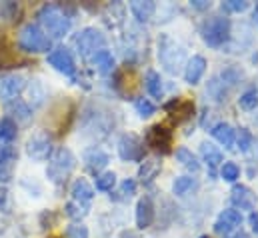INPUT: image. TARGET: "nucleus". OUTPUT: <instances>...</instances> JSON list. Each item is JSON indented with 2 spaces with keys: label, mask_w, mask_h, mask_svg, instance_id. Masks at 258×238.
<instances>
[{
  "label": "nucleus",
  "mask_w": 258,
  "mask_h": 238,
  "mask_svg": "<svg viewBox=\"0 0 258 238\" xmlns=\"http://www.w3.org/2000/svg\"><path fill=\"white\" fill-rule=\"evenodd\" d=\"M248 222H250V228L258 234V212H252V214L248 216Z\"/></svg>",
  "instance_id": "42"
},
{
  "label": "nucleus",
  "mask_w": 258,
  "mask_h": 238,
  "mask_svg": "<svg viewBox=\"0 0 258 238\" xmlns=\"http://www.w3.org/2000/svg\"><path fill=\"white\" fill-rule=\"evenodd\" d=\"M238 104H240V108H244V110H254V108L258 106V90L256 88H248L246 92H242L240 98H238Z\"/></svg>",
  "instance_id": "29"
},
{
  "label": "nucleus",
  "mask_w": 258,
  "mask_h": 238,
  "mask_svg": "<svg viewBox=\"0 0 258 238\" xmlns=\"http://www.w3.org/2000/svg\"><path fill=\"white\" fill-rule=\"evenodd\" d=\"M176 158H178V162H180L186 170H190V172H198V170H200L198 158L194 156L188 148H178V150H176Z\"/></svg>",
  "instance_id": "25"
},
{
  "label": "nucleus",
  "mask_w": 258,
  "mask_h": 238,
  "mask_svg": "<svg viewBox=\"0 0 258 238\" xmlns=\"http://www.w3.org/2000/svg\"><path fill=\"white\" fill-rule=\"evenodd\" d=\"M24 90V78L20 74H0V100L10 102Z\"/></svg>",
  "instance_id": "10"
},
{
  "label": "nucleus",
  "mask_w": 258,
  "mask_h": 238,
  "mask_svg": "<svg viewBox=\"0 0 258 238\" xmlns=\"http://www.w3.org/2000/svg\"><path fill=\"white\" fill-rule=\"evenodd\" d=\"M236 142H238V148H240L242 152H246V150L252 146V142H254V136H252V132H250L248 128H240Z\"/></svg>",
  "instance_id": "37"
},
{
  "label": "nucleus",
  "mask_w": 258,
  "mask_h": 238,
  "mask_svg": "<svg viewBox=\"0 0 258 238\" xmlns=\"http://www.w3.org/2000/svg\"><path fill=\"white\" fill-rule=\"evenodd\" d=\"M240 78H242V72L240 70H236V68H226L222 74H220V82L224 84V86H228V88H232L236 82H240Z\"/></svg>",
  "instance_id": "31"
},
{
  "label": "nucleus",
  "mask_w": 258,
  "mask_h": 238,
  "mask_svg": "<svg viewBox=\"0 0 258 238\" xmlns=\"http://www.w3.org/2000/svg\"><path fill=\"white\" fill-rule=\"evenodd\" d=\"M134 106H136V112H138L142 118H148V116H152V114L156 112L154 104H152L150 100H146V98H138V100L134 102Z\"/></svg>",
  "instance_id": "36"
},
{
  "label": "nucleus",
  "mask_w": 258,
  "mask_h": 238,
  "mask_svg": "<svg viewBox=\"0 0 258 238\" xmlns=\"http://www.w3.org/2000/svg\"><path fill=\"white\" fill-rule=\"evenodd\" d=\"M200 34H202V40L208 46L218 48L230 38V20L222 18V16H214V18H210L202 24Z\"/></svg>",
  "instance_id": "3"
},
{
  "label": "nucleus",
  "mask_w": 258,
  "mask_h": 238,
  "mask_svg": "<svg viewBox=\"0 0 258 238\" xmlns=\"http://www.w3.org/2000/svg\"><path fill=\"white\" fill-rule=\"evenodd\" d=\"M120 192H122L124 196H132V194L136 192V182L132 178H126L122 182V186H120Z\"/></svg>",
  "instance_id": "41"
},
{
  "label": "nucleus",
  "mask_w": 258,
  "mask_h": 238,
  "mask_svg": "<svg viewBox=\"0 0 258 238\" xmlns=\"http://www.w3.org/2000/svg\"><path fill=\"white\" fill-rule=\"evenodd\" d=\"M208 92H210V96H212L216 102H220V100H224V96H226V86L220 82V78H212L210 84H208Z\"/></svg>",
  "instance_id": "33"
},
{
  "label": "nucleus",
  "mask_w": 258,
  "mask_h": 238,
  "mask_svg": "<svg viewBox=\"0 0 258 238\" xmlns=\"http://www.w3.org/2000/svg\"><path fill=\"white\" fill-rule=\"evenodd\" d=\"M12 60H14V54L10 52V48L4 42H0V68L6 66V64H10Z\"/></svg>",
  "instance_id": "40"
},
{
  "label": "nucleus",
  "mask_w": 258,
  "mask_h": 238,
  "mask_svg": "<svg viewBox=\"0 0 258 238\" xmlns=\"http://www.w3.org/2000/svg\"><path fill=\"white\" fill-rule=\"evenodd\" d=\"M210 132H212V136H214L224 148H232L234 142H236V130H234L230 124H226V122H218V124H214Z\"/></svg>",
  "instance_id": "18"
},
{
  "label": "nucleus",
  "mask_w": 258,
  "mask_h": 238,
  "mask_svg": "<svg viewBox=\"0 0 258 238\" xmlns=\"http://www.w3.org/2000/svg\"><path fill=\"white\" fill-rule=\"evenodd\" d=\"M220 176L226 182H234V180L240 176V168L236 162H224L222 168H220Z\"/></svg>",
  "instance_id": "32"
},
{
  "label": "nucleus",
  "mask_w": 258,
  "mask_h": 238,
  "mask_svg": "<svg viewBox=\"0 0 258 238\" xmlns=\"http://www.w3.org/2000/svg\"><path fill=\"white\" fill-rule=\"evenodd\" d=\"M18 44H20L22 50L34 52V54H38V52H48V50H50V38H48V36L42 32V28L36 26V24H26V26H22V30H20V34H18Z\"/></svg>",
  "instance_id": "4"
},
{
  "label": "nucleus",
  "mask_w": 258,
  "mask_h": 238,
  "mask_svg": "<svg viewBox=\"0 0 258 238\" xmlns=\"http://www.w3.org/2000/svg\"><path fill=\"white\" fill-rule=\"evenodd\" d=\"M172 140H174L172 130L166 128V126H162V124H154L146 132V144L152 150L160 152V154H168L172 150Z\"/></svg>",
  "instance_id": "7"
},
{
  "label": "nucleus",
  "mask_w": 258,
  "mask_h": 238,
  "mask_svg": "<svg viewBox=\"0 0 258 238\" xmlns=\"http://www.w3.org/2000/svg\"><path fill=\"white\" fill-rule=\"evenodd\" d=\"M204 70H206V60L204 56H192V58L188 60V64H186V68H184V80L188 82V84H196V82H200V78L204 76Z\"/></svg>",
  "instance_id": "19"
},
{
  "label": "nucleus",
  "mask_w": 258,
  "mask_h": 238,
  "mask_svg": "<svg viewBox=\"0 0 258 238\" xmlns=\"http://www.w3.org/2000/svg\"><path fill=\"white\" fill-rule=\"evenodd\" d=\"M158 58L168 72H176L184 62V50L168 34H162L158 38Z\"/></svg>",
  "instance_id": "6"
},
{
  "label": "nucleus",
  "mask_w": 258,
  "mask_h": 238,
  "mask_svg": "<svg viewBox=\"0 0 258 238\" xmlns=\"http://www.w3.org/2000/svg\"><path fill=\"white\" fill-rule=\"evenodd\" d=\"M74 46H76V50H78V54H80L82 58H92L96 52L104 50L106 38H104V34H102L100 30H96V28H84V30H80V32L76 34Z\"/></svg>",
  "instance_id": "5"
},
{
  "label": "nucleus",
  "mask_w": 258,
  "mask_h": 238,
  "mask_svg": "<svg viewBox=\"0 0 258 238\" xmlns=\"http://www.w3.org/2000/svg\"><path fill=\"white\" fill-rule=\"evenodd\" d=\"M222 8L228 12H244L248 8V2L246 0H226L222 4Z\"/></svg>",
  "instance_id": "39"
},
{
  "label": "nucleus",
  "mask_w": 258,
  "mask_h": 238,
  "mask_svg": "<svg viewBox=\"0 0 258 238\" xmlns=\"http://www.w3.org/2000/svg\"><path fill=\"white\" fill-rule=\"evenodd\" d=\"M164 110L170 114L172 122L182 124V122H186V120H190L194 116V102L192 100L174 98V100H170V102L164 106Z\"/></svg>",
  "instance_id": "11"
},
{
  "label": "nucleus",
  "mask_w": 258,
  "mask_h": 238,
  "mask_svg": "<svg viewBox=\"0 0 258 238\" xmlns=\"http://www.w3.org/2000/svg\"><path fill=\"white\" fill-rule=\"evenodd\" d=\"M194 186H196V182H194L192 176H178L172 182V192L176 196H184V194H188L192 190Z\"/></svg>",
  "instance_id": "28"
},
{
  "label": "nucleus",
  "mask_w": 258,
  "mask_h": 238,
  "mask_svg": "<svg viewBox=\"0 0 258 238\" xmlns=\"http://www.w3.org/2000/svg\"><path fill=\"white\" fill-rule=\"evenodd\" d=\"M26 154L34 160H46L52 154V138L48 132H36L26 142Z\"/></svg>",
  "instance_id": "8"
},
{
  "label": "nucleus",
  "mask_w": 258,
  "mask_h": 238,
  "mask_svg": "<svg viewBox=\"0 0 258 238\" xmlns=\"http://www.w3.org/2000/svg\"><path fill=\"white\" fill-rule=\"evenodd\" d=\"M202 238H208V236H202Z\"/></svg>",
  "instance_id": "47"
},
{
  "label": "nucleus",
  "mask_w": 258,
  "mask_h": 238,
  "mask_svg": "<svg viewBox=\"0 0 258 238\" xmlns=\"http://www.w3.org/2000/svg\"><path fill=\"white\" fill-rule=\"evenodd\" d=\"M8 110L14 112V116H16L18 120H22V122H26V120L30 118V108H28V104H24L22 100L12 102V104L8 106Z\"/></svg>",
  "instance_id": "35"
},
{
  "label": "nucleus",
  "mask_w": 258,
  "mask_h": 238,
  "mask_svg": "<svg viewBox=\"0 0 258 238\" xmlns=\"http://www.w3.org/2000/svg\"><path fill=\"white\" fill-rule=\"evenodd\" d=\"M16 122L10 118V116H4L0 120V142H6V144H12L14 138H16Z\"/></svg>",
  "instance_id": "24"
},
{
  "label": "nucleus",
  "mask_w": 258,
  "mask_h": 238,
  "mask_svg": "<svg viewBox=\"0 0 258 238\" xmlns=\"http://www.w3.org/2000/svg\"><path fill=\"white\" fill-rule=\"evenodd\" d=\"M200 154H202L204 162L210 166V170H212V172H214V168L222 162V152H220L214 144H210V142H204V144L200 146Z\"/></svg>",
  "instance_id": "22"
},
{
  "label": "nucleus",
  "mask_w": 258,
  "mask_h": 238,
  "mask_svg": "<svg viewBox=\"0 0 258 238\" xmlns=\"http://www.w3.org/2000/svg\"><path fill=\"white\" fill-rule=\"evenodd\" d=\"M70 194H72V200H74V202H80V204H84V206H90V202H92V198H94V188L88 184L86 178H76L72 182Z\"/></svg>",
  "instance_id": "15"
},
{
  "label": "nucleus",
  "mask_w": 258,
  "mask_h": 238,
  "mask_svg": "<svg viewBox=\"0 0 258 238\" xmlns=\"http://www.w3.org/2000/svg\"><path fill=\"white\" fill-rule=\"evenodd\" d=\"M242 224V214L234 208H228L224 212H220V216L214 222V230L218 234H230L232 230H236Z\"/></svg>",
  "instance_id": "13"
},
{
  "label": "nucleus",
  "mask_w": 258,
  "mask_h": 238,
  "mask_svg": "<svg viewBox=\"0 0 258 238\" xmlns=\"http://www.w3.org/2000/svg\"><path fill=\"white\" fill-rule=\"evenodd\" d=\"M74 166H76L74 154H72L68 148H58V150L50 156V162H48V168H46L48 180H52L54 184L64 182V180L70 176V172L74 170Z\"/></svg>",
  "instance_id": "2"
},
{
  "label": "nucleus",
  "mask_w": 258,
  "mask_h": 238,
  "mask_svg": "<svg viewBox=\"0 0 258 238\" xmlns=\"http://www.w3.org/2000/svg\"><path fill=\"white\" fill-rule=\"evenodd\" d=\"M154 220V204L148 196L140 198L136 204V226L138 228H148Z\"/></svg>",
  "instance_id": "16"
},
{
  "label": "nucleus",
  "mask_w": 258,
  "mask_h": 238,
  "mask_svg": "<svg viewBox=\"0 0 258 238\" xmlns=\"http://www.w3.org/2000/svg\"><path fill=\"white\" fill-rule=\"evenodd\" d=\"M84 162H86V166L90 168V170H94V172H98V170H102L108 162H110V158H108V154L102 150V148H88L86 152H84Z\"/></svg>",
  "instance_id": "21"
},
{
  "label": "nucleus",
  "mask_w": 258,
  "mask_h": 238,
  "mask_svg": "<svg viewBox=\"0 0 258 238\" xmlns=\"http://www.w3.org/2000/svg\"><path fill=\"white\" fill-rule=\"evenodd\" d=\"M190 4H192L194 8H198V10H204V8L210 6V2H206V0H192Z\"/></svg>",
  "instance_id": "43"
},
{
  "label": "nucleus",
  "mask_w": 258,
  "mask_h": 238,
  "mask_svg": "<svg viewBox=\"0 0 258 238\" xmlns=\"http://www.w3.org/2000/svg\"><path fill=\"white\" fill-rule=\"evenodd\" d=\"M230 238H250V236L244 234V232H238V234H234V236H230Z\"/></svg>",
  "instance_id": "45"
},
{
  "label": "nucleus",
  "mask_w": 258,
  "mask_h": 238,
  "mask_svg": "<svg viewBox=\"0 0 258 238\" xmlns=\"http://www.w3.org/2000/svg\"><path fill=\"white\" fill-rule=\"evenodd\" d=\"M88 210H90V206H84V204L74 202V200H70V202L66 204V214H68L70 218H74V220L84 218V216L88 214Z\"/></svg>",
  "instance_id": "30"
},
{
  "label": "nucleus",
  "mask_w": 258,
  "mask_h": 238,
  "mask_svg": "<svg viewBox=\"0 0 258 238\" xmlns=\"http://www.w3.org/2000/svg\"><path fill=\"white\" fill-rule=\"evenodd\" d=\"M230 202L234 210H254L256 208V194L248 186H234L230 192Z\"/></svg>",
  "instance_id": "12"
},
{
  "label": "nucleus",
  "mask_w": 258,
  "mask_h": 238,
  "mask_svg": "<svg viewBox=\"0 0 258 238\" xmlns=\"http://www.w3.org/2000/svg\"><path fill=\"white\" fill-rule=\"evenodd\" d=\"M6 200H8V192L6 188H0V210L6 206Z\"/></svg>",
  "instance_id": "44"
},
{
  "label": "nucleus",
  "mask_w": 258,
  "mask_h": 238,
  "mask_svg": "<svg viewBox=\"0 0 258 238\" xmlns=\"http://www.w3.org/2000/svg\"><path fill=\"white\" fill-rule=\"evenodd\" d=\"M14 162H16V150L12 148V144L0 142V178L2 180L10 178Z\"/></svg>",
  "instance_id": "17"
},
{
  "label": "nucleus",
  "mask_w": 258,
  "mask_h": 238,
  "mask_svg": "<svg viewBox=\"0 0 258 238\" xmlns=\"http://www.w3.org/2000/svg\"><path fill=\"white\" fill-rule=\"evenodd\" d=\"M118 154L122 160H130V162H140L144 156V146L142 140L134 134H124L118 140Z\"/></svg>",
  "instance_id": "9"
},
{
  "label": "nucleus",
  "mask_w": 258,
  "mask_h": 238,
  "mask_svg": "<svg viewBox=\"0 0 258 238\" xmlns=\"http://www.w3.org/2000/svg\"><path fill=\"white\" fill-rule=\"evenodd\" d=\"M66 238H88V228L84 224H70L66 230Z\"/></svg>",
  "instance_id": "38"
},
{
  "label": "nucleus",
  "mask_w": 258,
  "mask_h": 238,
  "mask_svg": "<svg viewBox=\"0 0 258 238\" xmlns=\"http://www.w3.org/2000/svg\"><path fill=\"white\" fill-rule=\"evenodd\" d=\"M158 172H160V162L158 160H144L140 170H138V176L142 182H150V180H154V176Z\"/></svg>",
  "instance_id": "27"
},
{
  "label": "nucleus",
  "mask_w": 258,
  "mask_h": 238,
  "mask_svg": "<svg viewBox=\"0 0 258 238\" xmlns=\"http://www.w3.org/2000/svg\"><path fill=\"white\" fill-rule=\"evenodd\" d=\"M48 62H50L58 72L68 74V76H72L74 70H76V64H74V58H72L70 50H68V48H62V46L56 48V50H52V52L48 54Z\"/></svg>",
  "instance_id": "14"
},
{
  "label": "nucleus",
  "mask_w": 258,
  "mask_h": 238,
  "mask_svg": "<svg viewBox=\"0 0 258 238\" xmlns=\"http://www.w3.org/2000/svg\"><path fill=\"white\" fill-rule=\"evenodd\" d=\"M92 62H94V66H96V70L100 72V74H110L112 70H114V56L104 48V50H100V52H96L94 56H92Z\"/></svg>",
  "instance_id": "23"
},
{
  "label": "nucleus",
  "mask_w": 258,
  "mask_h": 238,
  "mask_svg": "<svg viewBox=\"0 0 258 238\" xmlns=\"http://www.w3.org/2000/svg\"><path fill=\"white\" fill-rule=\"evenodd\" d=\"M254 22H256V26H258V6H256V10H254Z\"/></svg>",
  "instance_id": "46"
},
{
  "label": "nucleus",
  "mask_w": 258,
  "mask_h": 238,
  "mask_svg": "<svg viewBox=\"0 0 258 238\" xmlns=\"http://www.w3.org/2000/svg\"><path fill=\"white\" fill-rule=\"evenodd\" d=\"M114 184H116V174H114V172H102V174L96 178V188L102 190V192L112 190Z\"/></svg>",
  "instance_id": "34"
},
{
  "label": "nucleus",
  "mask_w": 258,
  "mask_h": 238,
  "mask_svg": "<svg viewBox=\"0 0 258 238\" xmlns=\"http://www.w3.org/2000/svg\"><path fill=\"white\" fill-rule=\"evenodd\" d=\"M130 12L138 22H148L156 12V4L152 0H134L130 2Z\"/></svg>",
  "instance_id": "20"
},
{
  "label": "nucleus",
  "mask_w": 258,
  "mask_h": 238,
  "mask_svg": "<svg viewBox=\"0 0 258 238\" xmlns=\"http://www.w3.org/2000/svg\"><path fill=\"white\" fill-rule=\"evenodd\" d=\"M144 84H146V90L150 92V96H154V98H160L162 96V78H160L158 72L150 70L146 74V78H144Z\"/></svg>",
  "instance_id": "26"
},
{
  "label": "nucleus",
  "mask_w": 258,
  "mask_h": 238,
  "mask_svg": "<svg viewBox=\"0 0 258 238\" xmlns=\"http://www.w3.org/2000/svg\"><path fill=\"white\" fill-rule=\"evenodd\" d=\"M38 22L42 32L50 38H62L70 30V16L56 4H46L38 10Z\"/></svg>",
  "instance_id": "1"
}]
</instances>
